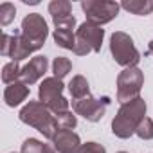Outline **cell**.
<instances>
[{"label": "cell", "mask_w": 153, "mask_h": 153, "mask_svg": "<svg viewBox=\"0 0 153 153\" xmlns=\"http://www.w3.org/2000/svg\"><path fill=\"white\" fill-rule=\"evenodd\" d=\"M146 54H151V56H153V40L149 42V45H148V52H146Z\"/></svg>", "instance_id": "obj_27"}, {"label": "cell", "mask_w": 153, "mask_h": 153, "mask_svg": "<svg viewBox=\"0 0 153 153\" xmlns=\"http://www.w3.org/2000/svg\"><path fill=\"white\" fill-rule=\"evenodd\" d=\"M63 81L58 78H45L38 87V101H42L54 115L68 112V101L63 97Z\"/></svg>", "instance_id": "obj_4"}, {"label": "cell", "mask_w": 153, "mask_h": 153, "mask_svg": "<svg viewBox=\"0 0 153 153\" xmlns=\"http://www.w3.org/2000/svg\"><path fill=\"white\" fill-rule=\"evenodd\" d=\"M54 22V29H72L76 27V18L70 15L67 18H59V20H52Z\"/></svg>", "instance_id": "obj_25"}, {"label": "cell", "mask_w": 153, "mask_h": 153, "mask_svg": "<svg viewBox=\"0 0 153 153\" xmlns=\"http://www.w3.org/2000/svg\"><path fill=\"white\" fill-rule=\"evenodd\" d=\"M52 38H54L56 45L61 49L74 51V47H76V33L72 29H54Z\"/></svg>", "instance_id": "obj_16"}, {"label": "cell", "mask_w": 153, "mask_h": 153, "mask_svg": "<svg viewBox=\"0 0 153 153\" xmlns=\"http://www.w3.org/2000/svg\"><path fill=\"white\" fill-rule=\"evenodd\" d=\"M24 42L29 45V49L40 51L45 45V40L49 36V27L45 18L40 13H29L24 20H22V31H20Z\"/></svg>", "instance_id": "obj_6"}, {"label": "cell", "mask_w": 153, "mask_h": 153, "mask_svg": "<svg viewBox=\"0 0 153 153\" xmlns=\"http://www.w3.org/2000/svg\"><path fill=\"white\" fill-rule=\"evenodd\" d=\"M144 85V74L139 67L124 68L117 76V101L121 105L135 101L140 97V90Z\"/></svg>", "instance_id": "obj_5"}, {"label": "cell", "mask_w": 153, "mask_h": 153, "mask_svg": "<svg viewBox=\"0 0 153 153\" xmlns=\"http://www.w3.org/2000/svg\"><path fill=\"white\" fill-rule=\"evenodd\" d=\"M43 153H59V151H58V149L54 148V144L51 142V144H45V146H43Z\"/></svg>", "instance_id": "obj_26"}, {"label": "cell", "mask_w": 153, "mask_h": 153, "mask_svg": "<svg viewBox=\"0 0 153 153\" xmlns=\"http://www.w3.org/2000/svg\"><path fill=\"white\" fill-rule=\"evenodd\" d=\"M52 144L59 153H78V149L81 148L79 135L72 130H58L52 139Z\"/></svg>", "instance_id": "obj_12"}, {"label": "cell", "mask_w": 153, "mask_h": 153, "mask_svg": "<svg viewBox=\"0 0 153 153\" xmlns=\"http://www.w3.org/2000/svg\"><path fill=\"white\" fill-rule=\"evenodd\" d=\"M135 135H137L139 139H142V140L153 139V121H151L149 117H144V119L140 121V124L137 126Z\"/></svg>", "instance_id": "obj_21"}, {"label": "cell", "mask_w": 153, "mask_h": 153, "mask_svg": "<svg viewBox=\"0 0 153 153\" xmlns=\"http://www.w3.org/2000/svg\"><path fill=\"white\" fill-rule=\"evenodd\" d=\"M16 16V7L11 2H4L0 4V24L2 25H9Z\"/></svg>", "instance_id": "obj_22"}, {"label": "cell", "mask_w": 153, "mask_h": 153, "mask_svg": "<svg viewBox=\"0 0 153 153\" xmlns=\"http://www.w3.org/2000/svg\"><path fill=\"white\" fill-rule=\"evenodd\" d=\"M47 67H49V59L45 56H34L33 59H29V63L22 67L20 81H24L27 87L34 85L38 79L43 78V74L47 72Z\"/></svg>", "instance_id": "obj_11"}, {"label": "cell", "mask_w": 153, "mask_h": 153, "mask_svg": "<svg viewBox=\"0 0 153 153\" xmlns=\"http://www.w3.org/2000/svg\"><path fill=\"white\" fill-rule=\"evenodd\" d=\"M20 74H22V67L18 65V61H9L2 67V81L6 85H13L20 81Z\"/></svg>", "instance_id": "obj_18"}, {"label": "cell", "mask_w": 153, "mask_h": 153, "mask_svg": "<svg viewBox=\"0 0 153 153\" xmlns=\"http://www.w3.org/2000/svg\"><path fill=\"white\" fill-rule=\"evenodd\" d=\"M70 70H72V61H70L68 58H65V56H58V58H54V61H52V72H54V78L63 79Z\"/></svg>", "instance_id": "obj_19"}, {"label": "cell", "mask_w": 153, "mask_h": 153, "mask_svg": "<svg viewBox=\"0 0 153 153\" xmlns=\"http://www.w3.org/2000/svg\"><path fill=\"white\" fill-rule=\"evenodd\" d=\"M146 110H148V106H146V101L142 97H137L135 101L121 105L117 115L112 121L114 135L119 139H130L135 133L140 121L146 117Z\"/></svg>", "instance_id": "obj_1"}, {"label": "cell", "mask_w": 153, "mask_h": 153, "mask_svg": "<svg viewBox=\"0 0 153 153\" xmlns=\"http://www.w3.org/2000/svg\"><path fill=\"white\" fill-rule=\"evenodd\" d=\"M117 153H126V151H117Z\"/></svg>", "instance_id": "obj_28"}, {"label": "cell", "mask_w": 153, "mask_h": 153, "mask_svg": "<svg viewBox=\"0 0 153 153\" xmlns=\"http://www.w3.org/2000/svg\"><path fill=\"white\" fill-rule=\"evenodd\" d=\"M108 105H110V99L108 97L96 99V97L88 96V97H83V99L72 101V110L78 114V115L85 117L87 121H90V123H97L106 114Z\"/></svg>", "instance_id": "obj_8"}, {"label": "cell", "mask_w": 153, "mask_h": 153, "mask_svg": "<svg viewBox=\"0 0 153 153\" xmlns=\"http://www.w3.org/2000/svg\"><path fill=\"white\" fill-rule=\"evenodd\" d=\"M27 96H29V87L24 81H16L13 85H7L6 90H4V101L11 108L18 106L22 101H25Z\"/></svg>", "instance_id": "obj_13"}, {"label": "cell", "mask_w": 153, "mask_h": 153, "mask_svg": "<svg viewBox=\"0 0 153 153\" xmlns=\"http://www.w3.org/2000/svg\"><path fill=\"white\" fill-rule=\"evenodd\" d=\"M49 13H51L52 20L67 18V16L72 15V4L68 0H52L49 4Z\"/></svg>", "instance_id": "obj_17"}, {"label": "cell", "mask_w": 153, "mask_h": 153, "mask_svg": "<svg viewBox=\"0 0 153 153\" xmlns=\"http://www.w3.org/2000/svg\"><path fill=\"white\" fill-rule=\"evenodd\" d=\"M110 52H112V58L115 59V63L124 68L137 67V63L140 59V52L137 51L131 36L123 31H115L110 36Z\"/></svg>", "instance_id": "obj_3"}, {"label": "cell", "mask_w": 153, "mask_h": 153, "mask_svg": "<svg viewBox=\"0 0 153 153\" xmlns=\"http://www.w3.org/2000/svg\"><path fill=\"white\" fill-rule=\"evenodd\" d=\"M20 121L24 124H29L36 128L45 139L52 140L54 135L58 133V124H56V115L42 103V101H29L18 114Z\"/></svg>", "instance_id": "obj_2"}, {"label": "cell", "mask_w": 153, "mask_h": 153, "mask_svg": "<svg viewBox=\"0 0 153 153\" xmlns=\"http://www.w3.org/2000/svg\"><path fill=\"white\" fill-rule=\"evenodd\" d=\"M78 153H106V149H105L103 144H97V142H85V144H81V148L78 149Z\"/></svg>", "instance_id": "obj_24"}, {"label": "cell", "mask_w": 153, "mask_h": 153, "mask_svg": "<svg viewBox=\"0 0 153 153\" xmlns=\"http://www.w3.org/2000/svg\"><path fill=\"white\" fill-rule=\"evenodd\" d=\"M76 36L79 40H83L92 49V52H99L101 45H103V38H105V29H101V25L83 22L78 29H76Z\"/></svg>", "instance_id": "obj_10"}, {"label": "cell", "mask_w": 153, "mask_h": 153, "mask_svg": "<svg viewBox=\"0 0 153 153\" xmlns=\"http://www.w3.org/2000/svg\"><path fill=\"white\" fill-rule=\"evenodd\" d=\"M121 7L131 15L146 16L153 11V0H124V2H121Z\"/></svg>", "instance_id": "obj_15"}, {"label": "cell", "mask_w": 153, "mask_h": 153, "mask_svg": "<svg viewBox=\"0 0 153 153\" xmlns=\"http://www.w3.org/2000/svg\"><path fill=\"white\" fill-rule=\"evenodd\" d=\"M43 142H40L38 139H25L24 144H22V149L20 153H43Z\"/></svg>", "instance_id": "obj_23"}, {"label": "cell", "mask_w": 153, "mask_h": 153, "mask_svg": "<svg viewBox=\"0 0 153 153\" xmlns=\"http://www.w3.org/2000/svg\"><path fill=\"white\" fill-rule=\"evenodd\" d=\"M68 92H70L74 101L88 97L90 96V88H88V81H87L85 76H81V74L74 76V78L70 79V83H68Z\"/></svg>", "instance_id": "obj_14"}, {"label": "cell", "mask_w": 153, "mask_h": 153, "mask_svg": "<svg viewBox=\"0 0 153 153\" xmlns=\"http://www.w3.org/2000/svg\"><path fill=\"white\" fill-rule=\"evenodd\" d=\"M81 9L85 11L87 22L96 25H105L119 15L121 4L108 2V0H83Z\"/></svg>", "instance_id": "obj_7"}, {"label": "cell", "mask_w": 153, "mask_h": 153, "mask_svg": "<svg viewBox=\"0 0 153 153\" xmlns=\"http://www.w3.org/2000/svg\"><path fill=\"white\" fill-rule=\"evenodd\" d=\"M56 124H58V130H72L78 124V119L72 112H63L56 115Z\"/></svg>", "instance_id": "obj_20"}, {"label": "cell", "mask_w": 153, "mask_h": 153, "mask_svg": "<svg viewBox=\"0 0 153 153\" xmlns=\"http://www.w3.org/2000/svg\"><path fill=\"white\" fill-rule=\"evenodd\" d=\"M0 54L4 58H11V61H22L25 58H29V54H33V51L29 49V45L24 42L22 34H2L0 38Z\"/></svg>", "instance_id": "obj_9"}]
</instances>
